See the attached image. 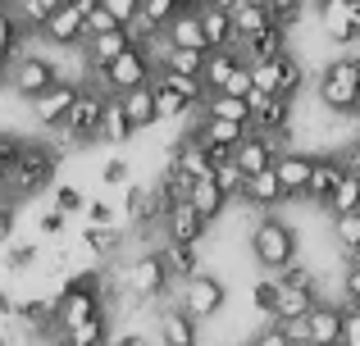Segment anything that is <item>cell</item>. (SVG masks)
<instances>
[{"instance_id":"f1b7e54d","label":"cell","mask_w":360,"mask_h":346,"mask_svg":"<svg viewBox=\"0 0 360 346\" xmlns=\"http://www.w3.org/2000/svg\"><path fill=\"white\" fill-rule=\"evenodd\" d=\"M119 105H123V114H128L132 133H141V128H150V124H155V96H150V87L119 96Z\"/></svg>"},{"instance_id":"603a6c76","label":"cell","mask_w":360,"mask_h":346,"mask_svg":"<svg viewBox=\"0 0 360 346\" xmlns=\"http://www.w3.org/2000/svg\"><path fill=\"white\" fill-rule=\"evenodd\" d=\"M242 60V51H210L205 55V69H201V87H205V96H214V91H224V82L233 78V69Z\"/></svg>"},{"instance_id":"11a10c76","label":"cell","mask_w":360,"mask_h":346,"mask_svg":"<svg viewBox=\"0 0 360 346\" xmlns=\"http://www.w3.org/2000/svg\"><path fill=\"white\" fill-rule=\"evenodd\" d=\"M9 237H14V210H9V205L0 201V251L9 246Z\"/></svg>"},{"instance_id":"e0dca14e","label":"cell","mask_w":360,"mask_h":346,"mask_svg":"<svg viewBox=\"0 0 360 346\" xmlns=\"http://www.w3.org/2000/svg\"><path fill=\"white\" fill-rule=\"evenodd\" d=\"M342 173H347V169H342V160H338V155H315V169H310L306 201L324 210V205L333 201V192H338V182H342Z\"/></svg>"},{"instance_id":"6f0895ef","label":"cell","mask_w":360,"mask_h":346,"mask_svg":"<svg viewBox=\"0 0 360 346\" xmlns=\"http://www.w3.org/2000/svg\"><path fill=\"white\" fill-rule=\"evenodd\" d=\"M14 310H18V301L9 292H0V319H14Z\"/></svg>"},{"instance_id":"680465c9","label":"cell","mask_w":360,"mask_h":346,"mask_svg":"<svg viewBox=\"0 0 360 346\" xmlns=\"http://www.w3.org/2000/svg\"><path fill=\"white\" fill-rule=\"evenodd\" d=\"M110 346H146L141 338H119V342H110Z\"/></svg>"},{"instance_id":"e575fe53","label":"cell","mask_w":360,"mask_h":346,"mask_svg":"<svg viewBox=\"0 0 360 346\" xmlns=\"http://www.w3.org/2000/svg\"><path fill=\"white\" fill-rule=\"evenodd\" d=\"M324 210H328V214H360V178L342 173V182H338L333 201H328Z\"/></svg>"},{"instance_id":"681fc988","label":"cell","mask_w":360,"mask_h":346,"mask_svg":"<svg viewBox=\"0 0 360 346\" xmlns=\"http://www.w3.org/2000/svg\"><path fill=\"white\" fill-rule=\"evenodd\" d=\"M306 319H310V314H306ZM306 319H288V324H274V328H278L292 346H310V324Z\"/></svg>"},{"instance_id":"5b68a950","label":"cell","mask_w":360,"mask_h":346,"mask_svg":"<svg viewBox=\"0 0 360 346\" xmlns=\"http://www.w3.org/2000/svg\"><path fill=\"white\" fill-rule=\"evenodd\" d=\"M155 82V60H150V51H141V46H132V51H123L110 69L96 73V87L105 91V96H128V91H141Z\"/></svg>"},{"instance_id":"4dcf8cb0","label":"cell","mask_w":360,"mask_h":346,"mask_svg":"<svg viewBox=\"0 0 360 346\" xmlns=\"http://www.w3.org/2000/svg\"><path fill=\"white\" fill-rule=\"evenodd\" d=\"M128 137H132V124H128V114H123L119 96H110L105 114H101V142H128Z\"/></svg>"},{"instance_id":"9f6ffc18","label":"cell","mask_w":360,"mask_h":346,"mask_svg":"<svg viewBox=\"0 0 360 346\" xmlns=\"http://www.w3.org/2000/svg\"><path fill=\"white\" fill-rule=\"evenodd\" d=\"M37 228H41V232H46V237H55V232H60V228H64V214H60V210H46V214H41V219H37Z\"/></svg>"},{"instance_id":"f6af8a7d","label":"cell","mask_w":360,"mask_h":346,"mask_svg":"<svg viewBox=\"0 0 360 346\" xmlns=\"http://www.w3.org/2000/svg\"><path fill=\"white\" fill-rule=\"evenodd\" d=\"M82 23H87V36H101V32H110V27H115V18L101 9V0H87V14H82Z\"/></svg>"},{"instance_id":"d6a6232c","label":"cell","mask_w":360,"mask_h":346,"mask_svg":"<svg viewBox=\"0 0 360 346\" xmlns=\"http://www.w3.org/2000/svg\"><path fill=\"white\" fill-rule=\"evenodd\" d=\"M9 9H14V18L23 23V32H27V27H37V32H41L46 18L60 9V0H18V5H9Z\"/></svg>"},{"instance_id":"7dc6e473","label":"cell","mask_w":360,"mask_h":346,"mask_svg":"<svg viewBox=\"0 0 360 346\" xmlns=\"http://www.w3.org/2000/svg\"><path fill=\"white\" fill-rule=\"evenodd\" d=\"M37 260V241H18V246H5V269H27Z\"/></svg>"},{"instance_id":"f35d334b","label":"cell","mask_w":360,"mask_h":346,"mask_svg":"<svg viewBox=\"0 0 360 346\" xmlns=\"http://www.w3.org/2000/svg\"><path fill=\"white\" fill-rule=\"evenodd\" d=\"M278 292H283L278 278H255V287H251V305H255L260 314H269V319H274V310H278Z\"/></svg>"},{"instance_id":"277c9868","label":"cell","mask_w":360,"mask_h":346,"mask_svg":"<svg viewBox=\"0 0 360 346\" xmlns=\"http://www.w3.org/2000/svg\"><path fill=\"white\" fill-rule=\"evenodd\" d=\"M119 283H123V292H128V305H150V301H160V296L169 292L174 278H169L160 251H141L132 265L119 269Z\"/></svg>"},{"instance_id":"db71d44e","label":"cell","mask_w":360,"mask_h":346,"mask_svg":"<svg viewBox=\"0 0 360 346\" xmlns=\"http://www.w3.org/2000/svg\"><path fill=\"white\" fill-rule=\"evenodd\" d=\"M251 346H292V342H288V338H283V333L269 324V328H260V333L251 338Z\"/></svg>"},{"instance_id":"44dd1931","label":"cell","mask_w":360,"mask_h":346,"mask_svg":"<svg viewBox=\"0 0 360 346\" xmlns=\"http://www.w3.org/2000/svg\"><path fill=\"white\" fill-rule=\"evenodd\" d=\"M238 201L246 205V210H255V214H269L274 205H283V187H278V178H274V169L246 178V187H242Z\"/></svg>"},{"instance_id":"ab89813d","label":"cell","mask_w":360,"mask_h":346,"mask_svg":"<svg viewBox=\"0 0 360 346\" xmlns=\"http://www.w3.org/2000/svg\"><path fill=\"white\" fill-rule=\"evenodd\" d=\"M214 187H219V192L224 196H229V201H238V196H242V187H246V178H242V169H238V164H219V169H214Z\"/></svg>"},{"instance_id":"74e56055","label":"cell","mask_w":360,"mask_h":346,"mask_svg":"<svg viewBox=\"0 0 360 346\" xmlns=\"http://www.w3.org/2000/svg\"><path fill=\"white\" fill-rule=\"evenodd\" d=\"M264 9H269V23L283 27V32H292L297 18L306 14V5H297V0H264Z\"/></svg>"},{"instance_id":"91938a15","label":"cell","mask_w":360,"mask_h":346,"mask_svg":"<svg viewBox=\"0 0 360 346\" xmlns=\"http://www.w3.org/2000/svg\"><path fill=\"white\" fill-rule=\"evenodd\" d=\"M352 23H356V32H360V0H352Z\"/></svg>"},{"instance_id":"7bdbcfd3","label":"cell","mask_w":360,"mask_h":346,"mask_svg":"<svg viewBox=\"0 0 360 346\" xmlns=\"http://www.w3.org/2000/svg\"><path fill=\"white\" fill-rule=\"evenodd\" d=\"M214 96H238V100L251 96V64H238V69H233V78L224 82V91H214Z\"/></svg>"},{"instance_id":"8fae6325","label":"cell","mask_w":360,"mask_h":346,"mask_svg":"<svg viewBox=\"0 0 360 346\" xmlns=\"http://www.w3.org/2000/svg\"><path fill=\"white\" fill-rule=\"evenodd\" d=\"M73 100H78V82L60 78L51 91H41V96L32 100V119H37L41 128H64V119H69Z\"/></svg>"},{"instance_id":"30bf717a","label":"cell","mask_w":360,"mask_h":346,"mask_svg":"<svg viewBox=\"0 0 360 346\" xmlns=\"http://www.w3.org/2000/svg\"><path fill=\"white\" fill-rule=\"evenodd\" d=\"M310 169H315V155L310 151H283L278 160H274V178H278V187H283V201H297V196H306V187H310Z\"/></svg>"},{"instance_id":"816d5d0a","label":"cell","mask_w":360,"mask_h":346,"mask_svg":"<svg viewBox=\"0 0 360 346\" xmlns=\"http://www.w3.org/2000/svg\"><path fill=\"white\" fill-rule=\"evenodd\" d=\"M101 178H105L110 187H119V182H128V160H110L105 169H101Z\"/></svg>"},{"instance_id":"9c48e42d","label":"cell","mask_w":360,"mask_h":346,"mask_svg":"<svg viewBox=\"0 0 360 346\" xmlns=\"http://www.w3.org/2000/svg\"><path fill=\"white\" fill-rule=\"evenodd\" d=\"M82 14H87V0H69V5H60L51 18H46L41 36L51 46H82V41H87V23H82Z\"/></svg>"},{"instance_id":"bcb514c9","label":"cell","mask_w":360,"mask_h":346,"mask_svg":"<svg viewBox=\"0 0 360 346\" xmlns=\"http://www.w3.org/2000/svg\"><path fill=\"white\" fill-rule=\"evenodd\" d=\"M119 223V210L105 201H87V228H115Z\"/></svg>"},{"instance_id":"8992f818","label":"cell","mask_w":360,"mask_h":346,"mask_svg":"<svg viewBox=\"0 0 360 346\" xmlns=\"http://www.w3.org/2000/svg\"><path fill=\"white\" fill-rule=\"evenodd\" d=\"M224 305H229V283H224L219 274H192L183 283V292H178V310L187 314V319L205 324L214 319V314H224Z\"/></svg>"},{"instance_id":"6125c7cd","label":"cell","mask_w":360,"mask_h":346,"mask_svg":"<svg viewBox=\"0 0 360 346\" xmlns=\"http://www.w3.org/2000/svg\"><path fill=\"white\" fill-rule=\"evenodd\" d=\"M0 78H5V73H0Z\"/></svg>"},{"instance_id":"83f0119b","label":"cell","mask_w":360,"mask_h":346,"mask_svg":"<svg viewBox=\"0 0 360 346\" xmlns=\"http://www.w3.org/2000/svg\"><path fill=\"white\" fill-rule=\"evenodd\" d=\"M205 55L210 51H165L160 55V69L155 73H178V78H201V69H205Z\"/></svg>"},{"instance_id":"c3c4849f","label":"cell","mask_w":360,"mask_h":346,"mask_svg":"<svg viewBox=\"0 0 360 346\" xmlns=\"http://www.w3.org/2000/svg\"><path fill=\"white\" fill-rule=\"evenodd\" d=\"M55 210L60 214H78V210H87V196H82L78 187H60V192H55Z\"/></svg>"},{"instance_id":"f546056e","label":"cell","mask_w":360,"mask_h":346,"mask_svg":"<svg viewBox=\"0 0 360 346\" xmlns=\"http://www.w3.org/2000/svg\"><path fill=\"white\" fill-rule=\"evenodd\" d=\"M333 246L347 260L360 255V214H333Z\"/></svg>"},{"instance_id":"ee69618b","label":"cell","mask_w":360,"mask_h":346,"mask_svg":"<svg viewBox=\"0 0 360 346\" xmlns=\"http://www.w3.org/2000/svg\"><path fill=\"white\" fill-rule=\"evenodd\" d=\"M101 9L115 18V27H132V23H137V0H101Z\"/></svg>"},{"instance_id":"d6986e66","label":"cell","mask_w":360,"mask_h":346,"mask_svg":"<svg viewBox=\"0 0 360 346\" xmlns=\"http://www.w3.org/2000/svg\"><path fill=\"white\" fill-rule=\"evenodd\" d=\"M160 36H165V51H205V32H201V14H196V5H187Z\"/></svg>"},{"instance_id":"d590c367","label":"cell","mask_w":360,"mask_h":346,"mask_svg":"<svg viewBox=\"0 0 360 346\" xmlns=\"http://www.w3.org/2000/svg\"><path fill=\"white\" fill-rule=\"evenodd\" d=\"M18 41H23V23L14 18V9L0 5V60H14Z\"/></svg>"},{"instance_id":"ffe728a7","label":"cell","mask_w":360,"mask_h":346,"mask_svg":"<svg viewBox=\"0 0 360 346\" xmlns=\"http://www.w3.org/2000/svg\"><path fill=\"white\" fill-rule=\"evenodd\" d=\"M205 228H210V223H205L192 205H174V210L165 214V232H169V241H178V246H201Z\"/></svg>"},{"instance_id":"be15d7a7","label":"cell","mask_w":360,"mask_h":346,"mask_svg":"<svg viewBox=\"0 0 360 346\" xmlns=\"http://www.w3.org/2000/svg\"><path fill=\"white\" fill-rule=\"evenodd\" d=\"M246 346H251V342H246Z\"/></svg>"},{"instance_id":"2e32d148","label":"cell","mask_w":360,"mask_h":346,"mask_svg":"<svg viewBox=\"0 0 360 346\" xmlns=\"http://www.w3.org/2000/svg\"><path fill=\"white\" fill-rule=\"evenodd\" d=\"M278 146L269 142V137H260V133H251L246 142L233 151V164L242 169V178H255V173H269L274 169V160H278Z\"/></svg>"},{"instance_id":"7c38bea8","label":"cell","mask_w":360,"mask_h":346,"mask_svg":"<svg viewBox=\"0 0 360 346\" xmlns=\"http://www.w3.org/2000/svg\"><path fill=\"white\" fill-rule=\"evenodd\" d=\"M315 18H319V32L333 46H356L360 41V32L352 23V0H324V5H315Z\"/></svg>"},{"instance_id":"4fadbf2b","label":"cell","mask_w":360,"mask_h":346,"mask_svg":"<svg viewBox=\"0 0 360 346\" xmlns=\"http://www.w3.org/2000/svg\"><path fill=\"white\" fill-rule=\"evenodd\" d=\"M132 32L128 27H110V32H101V36H87V41H82V51H87V69H110V64L119 60L123 51H132Z\"/></svg>"},{"instance_id":"484cf974","label":"cell","mask_w":360,"mask_h":346,"mask_svg":"<svg viewBox=\"0 0 360 346\" xmlns=\"http://www.w3.org/2000/svg\"><path fill=\"white\" fill-rule=\"evenodd\" d=\"M324 301L319 292H297V287H283L278 292V310H274V324H288V319H306L315 305Z\"/></svg>"},{"instance_id":"f5cc1de1","label":"cell","mask_w":360,"mask_h":346,"mask_svg":"<svg viewBox=\"0 0 360 346\" xmlns=\"http://www.w3.org/2000/svg\"><path fill=\"white\" fill-rule=\"evenodd\" d=\"M338 160H342V169H347V173H352V178H360V137H356V142H352V146H347V151H342V155H338Z\"/></svg>"},{"instance_id":"1f68e13d","label":"cell","mask_w":360,"mask_h":346,"mask_svg":"<svg viewBox=\"0 0 360 346\" xmlns=\"http://www.w3.org/2000/svg\"><path fill=\"white\" fill-rule=\"evenodd\" d=\"M301 87H306V64L297 60V55H283L278 60V96H288V100H297L301 96Z\"/></svg>"},{"instance_id":"9a60e30c","label":"cell","mask_w":360,"mask_h":346,"mask_svg":"<svg viewBox=\"0 0 360 346\" xmlns=\"http://www.w3.org/2000/svg\"><path fill=\"white\" fill-rule=\"evenodd\" d=\"M306 324H310V346H333V342H342L347 305L342 301H319Z\"/></svg>"},{"instance_id":"ba28073f","label":"cell","mask_w":360,"mask_h":346,"mask_svg":"<svg viewBox=\"0 0 360 346\" xmlns=\"http://www.w3.org/2000/svg\"><path fill=\"white\" fill-rule=\"evenodd\" d=\"M105 91L101 87H78V100H73L69 119H64V137L69 142H96L101 137V114H105Z\"/></svg>"},{"instance_id":"f907efd6","label":"cell","mask_w":360,"mask_h":346,"mask_svg":"<svg viewBox=\"0 0 360 346\" xmlns=\"http://www.w3.org/2000/svg\"><path fill=\"white\" fill-rule=\"evenodd\" d=\"M342 346H360V310H347V324H342Z\"/></svg>"},{"instance_id":"4316f807","label":"cell","mask_w":360,"mask_h":346,"mask_svg":"<svg viewBox=\"0 0 360 346\" xmlns=\"http://www.w3.org/2000/svg\"><path fill=\"white\" fill-rule=\"evenodd\" d=\"M123 210H128V219L137 223V228H146V223H165V210H160V201H155L150 187H132Z\"/></svg>"},{"instance_id":"cb8c5ba5","label":"cell","mask_w":360,"mask_h":346,"mask_svg":"<svg viewBox=\"0 0 360 346\" xmlns=\"http://www.w3.org/2000/svg\"><path fill=\"white\" fill-rule=\"evenodd\" d=\"M160 260H165L169 278H178V283H187L192 274H201V251H196V246H178V241H165V246H160Z\"/></svg>"},{"instance_id":"ac0fdd59","label":"cell","mask_w":360,"mask_h":346,"mask_svg":"<svg viewBox=\"0 0 360 346\" xmlns=\"http://www.w3.org/2000/svg\"><path fill=\"white\" fill-rule=\"evenodd\" d=\"M224 5H229V23H233V32H238V46L251 41V36H260L264 27H274L264 0H224Z\"/></svg>"},{"instance_id":"3957f363","label":"cell","mask_w":360,"mask_h":346,"mask_svg":"<svg viewBox=\"0 0 360 346\" xmlns=\"http://www.w3.org/2000/svg\"><path fill=\"white\" fill-rule=\"evenodd\" d=\"M55 169H60V151L55 146H41V142H23L9 164V178H5V192L9 196H37L41 187L55 182Z\"/></svg>"},{"instance_id":"836d02e7","label":"cell","mask_w":360,"mask_h":346,"mask_svg":"<svg viewBox=\"0 0 360 346\" xmlns=\"http://www.w3.org/2000/svg\"><path fill=\"white\" fill-rule=\"evenodd\" d=\"M60 342L64 346H110V319H105V314H101V319H87L82 328L64 333Z\"/></svg>"},{"instance_id":"6da1fadb","label":"cell","mask_w":360,"mask_h":346,"mask_svg":"<svg viewBox=\"0 0 360 346\" xmlns=\"http://www.w3.org/2000/svg\"><path fill=\"white\" fill-rule=\"evenodd\" d=\"M315 100L333 119H360V55H333L315 82Z\"/></svg>"},{"instance_id":"5bb4252c","label":"cell","mask_w":360,"mask_h":346,"mask_svg":"<svg viewBox=\"0 0 360 346\" xmlns=\"http://www.w3.org/2000/svg\"><path fill=\"white\" fill-rule=\"evenodd\" d=\"M201 14V32H205V51H238V32L229 23V5L214 0V5H196Z\"/></svg>"},{"instance_id":"60d3db41","label":"cell","mask_w":360,"mask_h":346,"mask_svg":"<svg viewBox=\"0 0 360 346\" xmlns=\"http://www.w3.org/2000/svg\"><path fill=\"white\" fill-rule=\"evenodd\" d=\"M342 305L360 310V255L347 260V269H342Z\"/></svg>"},{"instance_id":"b9f144b4","label":"cell","mask_w":360,"mask_h":346,"mask_svg":"<svg viewBox=\"0 0 360 346\" xmlns=\"http://www.w3.org/2000/svg\"><path fill=\"white\" fill-rule=\"evenodd\" d=\"M82 241H87L96 255H115L123 237H119V228H87V232H82Z\"/></svg>"},{"instance_id":"7402d4cb","label":"cell","mask_w":360,"mask_h":346,"mask_svg":"<svg viewBox=\"0 0 360 346\" xmlns=\"http://www.w3.org/2000/svg\"><path fill=\"white\" fill-rule=\"evenodd\" d=\"M160 342L165 346H201V324L187 319L178 305H169V310L160 314Z\"/></svg>"},{"instance_id":"8d00e7d4","label":"cell","mask_w":360,"mask_h":346,"mask_svg":"<svg viewBox=\"0 0 360 346\" xmlns=\"http://www.w3.org/2000/svg\"><path fill=\"white\" fill-rule=\"evenodd\" d=\"M150 96H155V124H165V119H183L187 109H192L183 96H174V91L155 87V82H150Z\"/></svg>"},{"instance_id":"52a82bcc","label":"cell","mask_w":360,"mask_h":346,"mask_svg":"<svg viewBox=\"0 0 360 346\" xmlns=\"http://www.w3.org/2000/svg\"><path fill=\"white\" fill-rule=\"evenodd\" d=\"M55 82H60V69L46 55H14V64H9V91L23 96V100H37Z\"/></svg>"},{"instance_id":"d4e9b609","label":"cell","mask_w":360,"mask_h":346,"mask_svg":"<svg viewBox=\"0 0 360 346\" xmlns=\"http://www.w3.org/2000/svg\"><path fill=\"white\" fill-rule=\"evenodd\" d=\"M187 205H192V210L201 214L205 223H214V219H219V214L229 210L233 201L219 192V187H214V178H205V182H192V196H187Z\"/></svg>"},{"instance_id":"94428289","label":"cell","mask_w":360,"mask_h":346,"mask_svg":"<svg viewBox=\"0 0 360 346\" xmlns=\"http://www.w3.org/2000/svg\"><path fill=\"white\" fill-rule=\"evenodd\" d=\"M333 346H342V342H333Z\"/></svg>"},{"instance_id":"7a4b0ae2","label":"cell","mask_w":360,"mask_h":346,"mask_svg":"<svg viewBox=\"0 0 360 346\" xmlns=\"http://www.w3.org/2000/svg\"><path fill=\"white\" fill-rule=\"evenodd\" d=\"M251 255H255V265L260 269H269L274 278L283 274V269H292L297 265V255H301V237H297V228H292L288 219H278V214H264V219H255V228H251Z\"/></svg>"}]
</instances>
